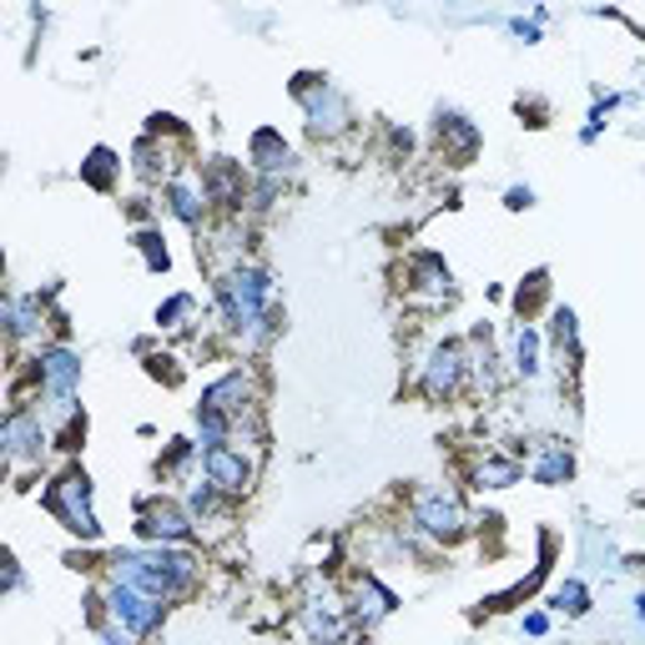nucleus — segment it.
I'll return each mask as SVG.
<instances>
[{"mask_svg":"<svg viewBox=\"0 0 645 645\" xmlns=\"http://www.w3.org/2000/svg\"><path fill=\"white\" fill-rule=\"evenodd\" d=\"M111 580L152 595V601H177L198 580V555L187 545H147V550H111Z\"/></svg>","mask_w":645,"mask_h":645,"instance_id":"nucleus-1","label":"nucleus"},{"mask_svg":"<svg viewBox=\"0 0 645 645\" xmlns=\"http://www.w3.org/2000/svg\"><path fill=\"white\" fill-rule=\"evenodd\" d=\"M41 504H46V514H51L56 525L67 530V535L101 540V520H97V510H91V474L87 470L56 474V480L46 484Z\"/></svg>","mask_w":645,"mask_h":645,"instance_id":"nucleus-2","label":"nucleus"},{"mask_svg":"<svg viewBox=\"0 0 645 645\" xmlns=\"http://www.w3.org/2000/svg\"><path fill=\"white\" fill-rule=\"evenodd\" d=\"M218 303H222V318H228L232 329L252 333L258 329V318L273 308V283H268L263 268L238 263L228 278H218Z\"/></svg>","mask_w":645,"mask_h":645,"instance_id":"nucleus-3","label":"nucleus"},{"mask_svg":"<svg viewBox=\"0 0 645 645\" xmlns=\"http://www.w3.org/2000/svg\"><path fill=\"white\" fill-rule=\"evenodd\" d=\"M36 383H41V399L46 409H51L56 419H77V394H81V353L71 349H41V359H36Z\"/></svg>","mask_w":645,"mask_h":645,"instance_id":"nucleus-4","label":"nucleus"},{"mask_svg":"<svg viewBox=\"0 0 645 645\" xmlns=\"http://www.w3.org/2000/svg\"><path fill=\"white\" fill-rule=\"evenodd\" d=\"M293 97L303 101L308 127H313L318 137H339V132H349V127H353L349 97H343V91L333 87L329 77H298L293 81Z\"/></svg>","mask_w":645,"mask_h":645,"instance_id":"nucleus-5","label":"nucleus"},{"mask_svg":"<svg viewBox=\"0 0 645 645\" xmlns=\"http://www.w3.org/2000/svg\"><path fill=\"white\" fill-rule=\"evenodd\" d=\"M414 525L424 530L429 540H444V545H454V540L470 535V514H464L460 494L449 490H424L414 500Z\"/></svg>","mask_w":645,"mask_h":645,"instance_id":"nucleus-6","label":"nucleus"},{"mask_svg":"<svg viewBox=\"0 0 645 645\" xmlns=\"http://www.w3.org/2000/svg\"><path fill=\"white\" fill-rule=\"evenodd\" d=\"M192 525H198V520H192L182 504L162 500V494L137 504V535H142L147 545H192Z\"/></svg>","mask_w":645,"mask_h":645,"instance_id":"nucleus-7","label":"nucleus"},{"mask_svg":"<svg viewBox=\"0 0 645 645\" xmlns=\"http://www.w3.org/2000/svg\"><path fill=\"white\" fill-rule=\"evenodd\" d=\"M202 474H208V484L218 494H228V500H238V494L252 490V464H248V454L232 444L202 449Z\"/></svg>","mask_w":645,"mask_h":645,"instance_id":"nucleus-8","label":"nucleus"},{"mask_svg":"<svg viewBox=\"0 0 645 645\" xmlns=\"http://www.w3.org/2000/svg\"><path fill=\"white\" fill-rule=\"evenodd\" d=\"M107 605H111V621L127 625L137 641H142V635H152L157 625H162V601L132 591V585H117V580H111V585H107Z\"/></svg>","mask_w":645,"mask_h":645,"instance_id":"nucleus-9","label":"nucleus"},{"mask_svg":"<svg viewBox=\"0 0 645 645\" xmlns=\"http://www.w3.org/2000/svg\"><path fill=\"white\" fill-rule=\"evenodd\" d=\"M464 373H470V353H464L460 343H434L419 389H424L429 399H454L460 394V383H464Z\"/></svg>","mask_w":645,"mask_h":645,"instance_id":"nucleus-10","label":"nucleus"},{"mask_svg":"<svg viewBox=\"0 0 645 645\" xmlns=\"http://www.w3.org/2000/svg\"><path fill=\"white\" fill-rule=\"evenodd\" d=\"M6 454H11V464H41L46 460V424L36 409L16 404L11 414H6Z\"/></svg>","mask_w":645,"mask_h":645,"instance_id":"nucleus-11","label":"nucleus"},{"mask_svg":"<svg viewBox=\"0 0 645 645\" xmlns=\"http://www.w3.org/2000/svg\"><path fill=\"white\" fill-rule=\"evenodd\" d=\"M434 142H439V152H444L449 167H470L474 157H480V127H474L470 117H460V111H439Z\"/></svg>","mask_w":645,"mask_h":645,"instance_id":"nucleus-12","label":"nucleus"},{"mask_svg":"<svg viewBox=\"0 0 645 645\" xmlns=\"http://www.w3.org/2000/svg\"><path fill=\"white\" fill-rule=\"evenodd\" d=\"M162 202L182 228H202L208 222V187H202V177H167Z\"/></svg>","mask_w":645,"mask_h":645,"instance_id":"nucleus-13","label":"nucleus"},{"mask_svg":"<svg viewBox=\"0 0 645 645\" xmlns=\"http://www.w3.org/2000/svg\"><path fill=\"white\" fill-rule=\"evenodd\" d=\"M248 162L258 167V172H288V167H293V147L283 142L278 127H258L248 142Z\"/></svg>","mask_w":645,"mask_h":645,"instance_id":"nucleus-14","label":"nucleus"},{"mask_svg":"<svg viewBox=\"0 0 645 645\" xmlns=\"http://www.w3.org/2000/svg\"><path fill=\"white\" fill-rule=\"evenodd\" d=\"M550 349H555V359H560V369H570L575 373L580 369V323H575V313L570 308H555V318H550Z\"/></svg>","mask_w":645,"mask_h":645,"instance_id":"nucleus-15","label":"nucleus"},{"mask_svg":"<svg viewBox=\"0 0 645 645\" xmlns=\"http://www.w3.org/2000/svg\"><path fill=\"white\" fill-rule=\"evenodd\" d=\"M394 595H389V591H383V585H379V580H373V575H363L359 580V585H353V621H363V625H373V621H383V615H394Z\"/></svg>","mask_w":645,"mask_h":645,"instance_id":"nucleus-16","label":"nucleus"},{"mask_svg":"<svg viewBox=\"0 0 645 645\" xmlns=\"http://www.w3.org/2000/svg\"><path fill=\"white\" fill-rule=\"evenodd\" d=\"M570 474H575V460H570V449L555 444V439H545L540 460L530 464V480H535V484H565Z\"/></svg>","mask_w":645,"mask_h":645,"instance_id":"nucleus-17","label":"nucleus"},{"mask_svg":"<svg viewBox=\"0 0 645 645\" xmlns=\"http://www.w3.org/2000/svg\"><path fill=\"white\" fill-rule=\"evenodd\" d=\"M117 177H121V162L111 147H91L87 162H81V182L97 187V192H117Z\"/></svg>","mask_w":645,"mask_h":645,"instance_id":"nucleus-18","label":"nucleus"},{"mask_svg":"<svg viewBox=\"0 0 645 645\" xmlns=\"http://www.w3.org/2000/svg\"><path fill=\"white\" fill-rule=\"evenodd\" d=\"M514 373H520V379H540V369H545V363H540V333L530 329V323H520V329H514Z\"/></svg>","mask_w":645,"mask_h":645,"instance_id":"nucleus-19","label":"nucleus"},{"mask_svg":"<svg viewBox=\"0 0 645 645\" xmlns=\"http://www.w3.org/2000/svg\"><path fill=\"white\" fill-rule=\"evenodd\" d=\"M308 631H313V641L333 645L343 635V611L333 601H313L308 605Z\"/></svg>","mask_w":645,"mask_h":645,"instance_id":"nucleus-20","label":"nucleus"},{"mask_svg":"<svg viewBox=\"0 0 645 645\" xmlns=\"http://www.w3.org/2000/svg\"><path fill=\"white\" fill-rule=\"evenodd\" d=\"M474 484H480V490H510V484H520V464L504 460V454H490V460H480V470H474Z\"/></svg>","mask_w":645,"mask_h":645,"instance_id":"nucleus-21","label":"nucleus"},{"mask_svg":"<svg viewBox=\"0 0 645 645\" xmlns=\"http://www.w3.org/2000/svg\"><path fill=\"white\" fill-rule=\"evenodd\" d=\"M137 252H142V263L152 268V273H167V268H172V252H167V238L157 228H142L137 232Z\"/></svg>","mask_w":645,"mask_h":645,"instance_id":"nucleus-22","label":"nucleus"},{"mask_svg":"<svg viewBox=\"0 0 645 645\" xmlns=\"http://www.w3.org/2000/svg\"><path fill=\"white\" fill-rule=\"evenodd\" d=\"M198 313V298L192 293H172L162 308H157V329H187V318Z\"/></svg>","mask_w":645,"mask_h":645,"instance_id":"nucleus-23","label":"nucleus"},{"mask_svg":"<svg viewBox=\"0 0 645 645\" xmlns=\"http://www.w3.org/2000/svg\"><path fill=\"white\" fill-rule=\"evenodd\" d=\"M555 611H565V615H591V591L580 585V580H565L555 591Z\"/></svg>","mask_w":645,"mask_h":645,"instance_id":"nucleus-24","label":"nucleus"},{"mask_svg":"<svg viewBox=\"0 0 645 645\" xmlns=\"http://www.w3.org/2000/svg\"><path fill=\"white\" fill-rule=\"evenodd\" d=\"M545 288H550V273H530V288H520V293H514V308L530 318V313H535V303L545 298Z\"/></svg>","mask_w":645,"mask_h":645,"instance_id":"nucleus-25","label":"nucleus"},{"mask_svg":"<svg viewBox=\"0 0 645 645\" xmlns=\"http://www.w3.org/2000/svg\"><path fill=\"white\" fill-rule=\"evenodd\" d=\"M504 208H510V212L535 208V187H510V192H504Z\"/></svg>","mask_w":645,"mask_h":645,"instance_id":"nucleus-26","label":"nucleus"},{"mask_svg":"<svg viewBox=\"0 0 645 645\" xmlns=\"http://www.w3.org/2000/svg\"><path fill=\"white\" fill-rule=\"evenodd\" d=\"M550 631V615L545 611H530L525 615V635H545Z\"/></svg>","mask_w":645,"mask_h":645,"instance_id":"nucleus-27","label":"nucleus"},{"mask_svg":"<svg viewBox=\"0 0 645 645\" xmlns=\"http://www.w3.org/2000/svg\"><path fill=\"white\" fill-rule=\"evenodd\" d=\"M21 565H16V555H6V591H21Z\"/></svg>","mask_w":645,"mask_h":645,"instance_id":"nucleus-28","label":"nucleus"},{"mask_svg":"<svg viewBox=\"0 0 645 645\" xmlns=\"http://www.w3.org/2000/svg\"><path fill=\"white\" fill-rule=\"evenodd\" d=\"M635 615H641V621H645V595H635Z\"/></svg>","mask_w":645,"mask_h":645,"instance_id":"nucleus-29","label":"nucleus"}]
</instances>
